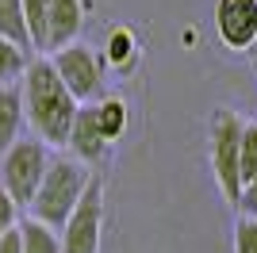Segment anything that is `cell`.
Returning <instances> with one entry per match:
<instances>
[{"label":"cell","instance_id":"5","mask_svg":"<svg viewBox=\"0 0 257 253\" xmlns=\"http://www.w3.org/2000/svg\"><path fill=\"white\" fill-rule=\"evenodd\" d=\"M50 65H54V73H58V81L65 84V92L73 96L77 104H92V100L104 96V69L107 65L92 46L69 42V46L50 54Z\"/></svg>","mask_w":257,"mask_h":253},{"label":"cell","instance_id":"21","mask_svg":"<svg viewBox=\"0 0 257 253\" xmlns=\"http://www.w3.org/2000/svg\"><path fill=\"white\" fill-rule=\"evenodd\" d=\"M0 253H23V242H20V226L8 234H0Z\"/></svg>","mask_w":257,"mask_h":253},{"label":"cell","instance_id":"14","mask_svg":"<svg viewBox=\"0 0 257 253\" xmlns=\"http://www.w3.org/2000/svg\"><path fill=\"white\" fill-rule=\"evenodd\" d=\"M27 65H31V50L27 46H16L12 39H0V88L4 84H20Z\"/></svg>","mask_w":257,"mask_h":253},{"label":"cell","instance_id":"1","mask_svg":"<svg viewBox=\"0 0 257 253\" xmlns=\"http://www.w3.org/2000/svg\"><path fill=\"white\" fill-rule=\"evenodd\" d=\"M20 96H23V119L31 126V138H39L50 150H62L81 104L65 92L50 58H31L27 73L20 77Z\"/></svg>","mask_w":257,"mask_h":253},{"label":"cell","instance_id":"10","mask_svg":"<svg viewBox=\"0 0 257 253\" xmlns=\"http://www.w3.org/2000/svg\"><path fill=\"white\" fill-rule=\"evenodd\" d=\"M23 126H27V119H23L20 84H4L0 88V158L23 138Z\"/></svg>","mask_w":257,"mask_h":253},{"label":"cell","instance_id":"17","mask_svg":"<svg viewBox=\"0 0 257 253\" xmlns=\"http://www.w3.org/2000/svg\"><path fill=\"white\" fill-rule=\"evenodd\" d=\"M238 173L249 180L257 173V123H242V146H238Z\"/></svg>","mask_w":257,"mask_h":253},{"label":"cell","instance_id":"18","mask_svg":"<svg viewBox=\"0 0 257 253\" xmlns=\"http://www.w3.org/2000/svg\"><path fill=\"white\" fill-rule=\"evenodd\" d=\"M234 253H257V219H242L234 222Z\"/></svg>","mask_w":257,"mask_h":253},{"label":"cell","instance_id":"19","mask_svg":"<svg viewBox=\"0 0 257 253\" xmlns=\"http://www.w3.org/2000/svg\"><path fill=\"white\" fill-rule=\"evenodd\" d=\"M238 215L242 219H257V173L249 180H242V188H238Z\"/></svg>","mask_w":257,"mask_h":253},{"label":"cell","instance_id":"20","mask_svg":"<svg viewBox=\"0 0 257 253\" xmlns=\"http://www.w3.org/2000/svg\"><path fill=\"white\" fill-rule=\"evenodd\" d=\"M20 222H23V207H20L16 200H12V196H8L4 188H0V234L16 230Z\"/></svg>","mask_w":257,"mask_h":253},{"label":"cell","instance_id":"9","mask_svg":"<svg viewBox=\"0 0 257 253\" xmlns=\"http://www.w3.org/2000/svg\"><path fill=\"white\" fill-rule=\"evenodd\" d=\"M65 150H73V158L81 161V165H96V161H104L107 150H111L104 142V135H100L96 119H92V104L77 107L73 126H69V138H65Z\"/></svg>","mask_w":257,"mask_h":253},{"label":"cell","instance_id":"3","mask_svg":"<svg viewBox=\"0 0 257 253\" xmlns=\"http://www.w3.org/2000/svg\"><path fill=\"white\" fill-rule=\"evenodd\" d=\"M242 123L246 119L230 111V107H215L211 123H207V158H211L215 184L223 192V200L234 207L238 188H242V173H238V146H242Z\"/></svg>","mask_w":257,"mask_h":253},{"label":"cell","instance_id":"13","mask_svg":"<svg viewBox=\"0 0 257 253\" xmlns=\"http://www.w3.org/2000/svg\"><path fill=\"white\" fill-rule=\"evenodd\" d=\"M20 242H23V253H62L58 230H50L46 222H35V219L20 222Z\"/></svg>","mask_w":257,"mask_h":253},{"label":"cell","instance_id":"22","mask_svg":"<svg viewBox=\"0 0 257 253\" xmlns=\"http://www.w3.org/2000/svg\"><path fill=\"white\" fill-rule=\"evenodd\" d=\"M249 50H253V54H257V39H253V46H249Z\"/></svg>","mask_w":257,"mask_h":253},{"label":"cell","instance_id":"6","mask_svg":"<svg viewBox=\"0 0 257 253\" xmlns=\"http://www.w3.org/2000/svg\"><path fill=\"white\" fill-rule=\"evenodd\" d=\"M62 253H100V238H104V180L92 177L85 196L69 211V219L62 222Z\"/></svg>","mask_w":257,"mask_h":253},{"label":"cell","instance_id":"16","mask_svg":"<svg viewBox=\"0 0 257 253\" xmlns=\"http://www.w3.org/2000/svg\"><path fill=\"white\" fill-rule=\"evenodd\" d=\"M23 8V27L31 39V50L43 54V39H46V0H20Z\"/></svg>","mask_w":257,"mask_h":253},{"label":"cell","instance_id":"11","mask_svg":"<svg viewBox=\"0 0 257 253\" xmlns=\"http://www.w3.org/2000/svg\"><path fill=\"white\" fill-rule=\"evenodd\" d=\"M92 119H96V126H100V135H104L107 146L119 142V138L127 135V100L104 92L100 100H92Z\"/></svg>","mask_w":257,"mask_h":253},{"label":"cell","instance_id":"4","mask_svg":"<svg viewBox=\"0 0 257 253\" xmlns=\"http://www.w3.org/2000/svg\"><path fill=\"white\" fill-rule=\"evenodd\" d=\"M46 165H50V146H43L39 138H20L0 158V188L27 211L31 196L39 192V184L46 177Z\"/></svg>","mask_w":257,"mask_h":253},{"label":"cell","instance_id":"15","mask_svg":"<svg viewBox=\"0 0 257 253\" xmlns=\"http://www.w3.org/2000/svg\"><path fill=\"white\" fill-rule=\"evenodd\" d=\"M0 39H12L16 46H27V50H31V39H27V27H23L20 0H0Z\"/></svg>","mask_w":257,"mask_h":253},{"label":"cell","instance_id":"8","mask_svg":"<svg viewBox=\"0 0 257 253\" xmlns=\"http://www.w3.org/2000/svg\"><path fill=\"white\" fill-rule=\"evenodd\" d=\"M85 27V0H46V39H43V54H54L77 42Z\"/></svg>","mask_w":257,"mask_h":253},{"label":"cell","instance_id":"7","mask_svg":"<svg viewBox=\"0 0 257 253\" xmlns=\"http://www.w3.org/2000/svg\"><path fill=\"white\" fill-rule=\"evenodd\" d=\"M215 35L226 50H249L257 39V0H219Z\"/></svg>","mask_w":257,"mask_h":253},{"label":"cell","instance_id":"2","mask_svg":"<svg viewBox=\"0 0 257 253\" xmlns=\"http://www.w3.org/2000/svg\"><path fill=\"white\" fill-rule=\"evenodd\" d=\"M88 180H92V169L81 165L77 158H50L43 184H39V192H35L31 203H27V219L46 222L50 230H62V222L69 219V211L85 196Z\"/></svg>","mask_w":257,"mask_h":253},{"label":"cell","instance_id":"12","mask_svg":"<svg viewBox=\"0 0 257 253\" xmlns=\"http://www.w3.org/2000/svg\"><path fill=\"white\" fill-rule=\"evenodd\" d=\"M135 58H139V39L131 35V27H111L104 42V65L123 73V69L135 65Z\"/></svg>","mask_w":257,"mask_h":253}]
</instances>
